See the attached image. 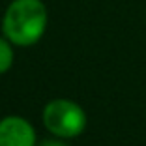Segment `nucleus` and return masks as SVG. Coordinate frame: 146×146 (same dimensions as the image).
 I'll return each mask as SVG.
<instances>
[{
	"mask_svg": "<svg viewBox=\"0 0 146 146\" xmlns=\"http://www.w3.org/2000/svg\"><path fill=\"white\" fill-rule=\"evenodd\" d=\"M49 28V8L43 0H11L0 21L2 36L19 49L38 45Z\"/></svg>",
	"mask_w": 146,
	"mask_h": 146,
	"instance_id": "nucleus-1",
	"label": "nucleus"
},
{
	"mask_svg": "<svg viewBox=\"0 0 146 146\" xmlns=\"http://www.w3.org/2000/svg\"><path fill=\"white\" fill-rule=\"evenodd\" d=\"M41 124L49 135L71 141L86 131L88 114L77 101L69 98H54L43 105Z\"/></svg>",
	"mask_w": 146,
	"mask_h": 146,
	"instance_id": "nucleus-2",
	"label": "nucleus"
},
{
	"mask_svg": "<svg viewBox=\"0 0 146 146\" xmlns=\"http://www.w3.org/2000/svg\"><path fill=\"white\" fill-rule=\"evenodd\" d=\"M38 133L30 120L19 114L0 118V146H38Z\"/></svg>",
	"mask_w": 146,
	"mask_h": 146,
	"instance_id": "nucleus-3",
	"label": "nucleus"
},
{
	"mask_svg": "<svg viewBox=\"0 0 146 146\" xmlns=\"http://www.w3.org/2000/svg\"><path fill=\"white\" fill-rule=\"evenodd\" d=\"M15 64V45L6 36H0V75L8 73Z\"/></svg>",
	"mask_w": 146,
	"mask_h": 146,
	"instance_id": "nucleus-4",
	"label": "nucleus"
},
{
	"mask_svg": "<svg viewBox=\"0 0 146 146\" xmlns=\"http://www.w3.org/2000/svg\"><path fill=\"white\" fill-rule=\"evenodd\" d=\"M38 146H69L68 141L66 139H60V137H47V139H43V141L38 142Z\"/></svg>",
	"mask_w": 146,
	"mask_h": 146,
	"instance_id": "nucleus-5",
	"label": "nucleus"
}]
</instances>
